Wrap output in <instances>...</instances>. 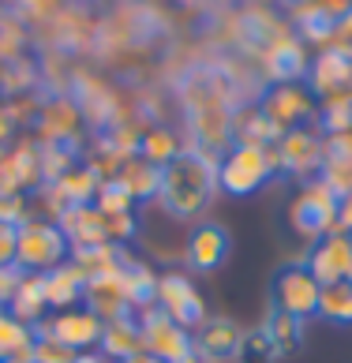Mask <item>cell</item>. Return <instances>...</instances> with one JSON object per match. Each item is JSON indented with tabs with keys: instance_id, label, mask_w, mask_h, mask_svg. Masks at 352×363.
<instances>
[{
	"instance_id": "obj_45",
	"label": "cell",
	"mask_w": 352,
	"mask_h": 363,
	"mask_svg": "<svg viewBox=\"0 0 352 363\" xmlns=\"http://www.w3.org/2000/svg\"><path fill=\"white\" fill-rule=\"evenodd\" d=\"M79 363H105V356H94V352H83V356H79Z\"/></svg>"
},
{
	"instance_id": "obj_4",
	"label": "cell",
	"mask_w": 352,
	"mask_h": 363,
	"mask_svg": "<svg viewBox=\"0 0 352 363\" xmlns=\"http://www.w3.org/2000/svg\"><path fill=\"white\" fill-rule=\"evenodd\" d=\"M319 292H322V285L304 262H285L274 274V281H270V303H274V311H285L300 322L319 318Z\"/></svg>"
},
{
	"instance_id": "obj_44",
	"label": "cell",
	"mask_w": 352,
	"mask_h": 363,
	"mask_svg": "<svg viewBox=\"0 0 352 363\" xmlns=\"http://www.w3.org/2000/svg\"><path fill=\"white\" fill-rule=\"evenodd\" d=\"M124 363H158V359H154L150 352H135V356H131V359H124Z\"/></svg>"
},
{
	"instance_id": "obj_1",
	"label": "cell",
	"mask_w": 352,
	"mask_h": 363,
	"mask_svg": "<svg viewBox=\"0 0 352 363\" xmlns=\"http://www.w3.org/2000/svg\"><path fill=\"white\" fill-rule=\"evenodd\" d=\"M218 161L195 150V146H184L165 169H161V191H158V206L176 221H192L202 210L214 203L218 195Z\"/></svg>"
},
{
	"instance_id": "obj_9",
	"label": "cell",
	"mask_w": 352,
	"mask_h": 363,
	"mask_svg": "<svg viewBox=\"0 0 352 363\" xmlns=\"http://www.w3.org/2000/svg\"><path fill=\"white\" fill-rule=\"evenodd\" d=\"M285 34H292V30L266 8H243L229 19V42L240 52H248V57H263V52Z\"/></svg>"
},
{
	"instance_id": "obj_39",
	"label": "cell",
	"mask_w": 352,
	"mask_h": 363,
	"mask_svg": "<svg viewBox=\"0 0 352 363\" xmlns=\"http://www.w3.org/2000/svg\"><path fill=\"white\" fill-rule=\"evenodd\" d=\"M0 221H8V225L26 221V195L23 191H4L0 187Z\"/></svg>"
},
{
	"instance_id": "obj_32",
	"label": "cell",
	"mask_w": 352,
	"mask_h": 363,
	"mask_svg": "<svg viewBox=\"0 0 352 363\" xmlns=\"http://www.w3.org/2000/svg\"><path fill=\"white\" fill-rule=\"evenodd\" d=\"M180 150H184V146H180V139H176V131L154 124V128H146V135H143L139 154H135V157H143V161H150V165L165 169L169 161H172L176 154H180Z\"/></svg>"
},
{
	"instance_id": "obj_3",
	"label": "cell",
	"mask_w": 352,
	"mask_h": 363,
	"mask_svg": "<svg viewBox=\"0 0 352 363\" xmlns=\"http://www.w3.org/2000/svg\"><path fill=\"white\" fill-rule=\"evenodd\" d=\"M72 259V244L53 221H23L19 244H16V266L23 274H49Z\"/></svg>"
},
{
	"instance_id": "obj_12",
	"label": "cell",
	"mask_w": 352,
	"mask_h": 363,
	"mask_svg": "<svg viewBox=\"0 0 352 363\" xmlns=\"http://www.w3.org/2000/svg\"><path fill=\"white\" fill-rule=\"evenodd\" d=\"M158 307L192 333L207 322V303H202L199 289L184 274H161L158 277Z\"/></svg>"
},
{
	"instance_id": "obj_5",
	"label": "cell",
	"mask_w": 352,
	"mask_h": 363,
	"mask_svg": "<svg viewBox=\"0 0 352 363\" xmlns=\"http://www.w3.org/2000/svg\"><path fill=\"white\" fill-rule=\"evenodd\" d=\"M289 221H292L296 233L311 236V240H322V236L337 233V195L330 191V184L326 180H307L289 206Z\"/></svg>"
},
{
	"instance_id": "obj_15",
	"label": "cell",
	"mask_w": 352,
	"mask_h": 363,
	"mask_svg": "<svg viewBox=\"0 0 352 363\" xmlns=\"http://www.w3.org/2000/svg\"><path fill=\"white\" fill-rule=\"evenodd\" d=\"M304 266L315 274L319 285H334V281H348L352 277V236L345 233H330L311 244Z\"/></svg>"
},
{
	"instance_id": "obj_47",
	"label": "cell",
	"mask_w": 352,
	"mask_h": 363,
	"mask_svg": "<svg viewBox=\"0 0 352 363\" xmlns=\"http://www.w3.org/2000/svg\"><path fill=\"white\" fill-rule=\"evenodd\" d=\"M0 363H26V359H0Z\"/></svg>"
},
{
	"instance_id": "obj_35",
	"label": "cell",
	"mask_w": 352,
	"mask_h": 363,
	"mask_svg": "<svg viewBox=\"0 0 352 363\" xmlns=\"http://www.w3.org/2000/svg\"><path fill=\"white\" fill-rule=\"evenodd\" d=\"M277 348L270 345L266 337V330H251V333H243V341H240V352H236V363H277Z\"/></svg>"
},
{
	"instance_id": "obj_14",
	"label": "cell",
	"mask_w": 352,
	"mask_h": 363,
	"mask_svg": "<svg viewBox=\"0 0 352 363\" xmlns=\"http://www.w3.org/2000/svg\"><path fill=\"white\" fill-rule=\"evenodd\" d=\"M34 330H38V333H49V337H57L60 345L75 348V352H90V348L101 341L105 322H101L98 315H90L87 307H72V311H57L53 318L38 322Z\"/></svg>"
},
{
	"instance_id": "obj_6",
	"label": "cell",
	"mask_w": 352,
	"mask_h": 363,
	"mask_svg": "<svg viewBox=\"0 0 352 363\" xmlns=\"http://www.w3.org/2000/svg\"><path fill=\"white\" fill-rule=\"evenodd\" d=\"M274 169L277 177H296V180H319L322 172V131L319 128H296L285 131L274 146Z\"/></svg>"
},
{
	"instance_id": "obj_13",
	"label": "cell",
	"mask_w": 352,
	"mask_h": 363,
	"mask_svg": "<svg viewBox=\"0 0 352 363\" xmlns=\"http://www.w3.org/2000/svg\"><path fill=\"white\" fill-rule=\"evenodd\" d=\"M307 68H311L307 49H304V42H300L296 34L277 38V42L259 57V72H263V79H266L270 86L304 83V79H307Z\"/></svg>"
},
{
	"instance_id": "obj_41",
	"label": "cell",
	"mask_w": 352,
	"mask_h": 363,
	"mask_svg": "<svg viewBox=\"0 0 352 363\" xmlns=\"http://www.w3.org/2000/svg\"><path fill=\"white\" fill-rule=\"evenodd\" d=\"M19 277H23V270H19V266H4V270H0V311H8V303H11V292H16Z\"/></svg>"
},
{
	"instance_id": "obj_19",
	"label": "cell",
	"mask_w": 352,
	"mask_h": 363,
	"mask_svg": "<svg viewBox=\"0 0 352 363\" xmlns=\"http://www.w3.org/2000/svg\"><path fill=\"white\" fill-rule=\"evenodd\" d=\"M192 341H195V352L202 356V363H229V359H236L240 352V341H243V330L236 326L233 318H207L202 326L192 333Z\"/></svg>"
},
{
	"instance_id": "obj_2",
	"label": "cell",
	"mask_w": 352,
	"mask_h": 363,
	"mask_svg": "<svg viewBox=\"0 0 352 363\" xmlns=\"http://www.w3.org/2000/svg\"><path fill=\"white\" fill-rule=\"evenodd\" d=\"M277 177V169H274V146H240L233 143L229 150L221 154L218 161V187L229 195H255L263 184H270Z\"/></svg>"
},
{
	"instance_id": "obj_46",
	"label": "cell",
	"mask_w": 352,
	"mask_h": 363,
	"mask_svg": "<svg viewBox=\"0 0 352 363\" xmlns=\"http://www.w3.org/2000/svg\"><path fill=\"white\" fill-rule=\"evenodd\" d=\"M180 363H202V356H199V352H192V356H184Z\"/></svg>"
},
{
	"instance_id": "obj_27",
	"label": "cell",
	"mask_w": 352,
	"mask_h": 363,
	"mask_svg": "<svg viewBox=\"0 0 352 363\" xmlns=\"http://www.w3.org/2000/svg\"><path fill=\"white\" fill-rule=\"evenodd\" d=\"M120 180L131 187L135 203H158V191H161V169L150 165L143 157H128L124 169H120Z\"/></svg>"
},
{
	"instance_id": "obj_23",
	"label": "cell",
	"mask_w": 352,
	"mask_h": 363,
	"mask_svg": "<svg viewBox=\"0 0 352 363\" xmlns=\"http://www.w3.org/2000/svg\"><path fill=\"white\" fill-rule=\"evenodd\" d=\"M42 281H45V303H49V311H72L75 303H83L87 277L72 266V259H67L64 266H57V270L42 274Z\"/></svg>"
},
{
	"instance_id": "obj_38",
	"label": "cell",
	"mask_w": 352,
	"mask_h": 363,
	"mask_svg": "<svg viewBox=\"0 0 352 363\" xmlns=\"http://www.w3.org/2000/svg\"><path fill=\"white\" fill-rule=\"evenodd\" d=\"M105 233H109V244L124 247L139 236V221H135V213H113V218H105Z\"/></svg>"
},
{
	"instance_id": "obj_17",
	"label": "cell",
	"mask_w": 352,
	"mask_h": 363,
	"mask_svg": "<svg viewBox=\"0 0 352 363\" xmlns=\"http://www.w3.org/2000/svg\"><path fill=\"white\" fill-rule=\"evenodd\" d=\"M79 128H83V113L79 105L67 98V90L60 94H45L42 105L34 113V131L42 139H79Z\"/></svg>"
},
{
	"instance_id": "obj_34",
	"label": "cell",
	"mask_w": 352,
	"mask_h": 363,
	"mask_svg": "<svg viewBox=\"0 0 352 363\" xmlns=\"http://www.w3.org/2000/svg\"><path fill=\"white\" fill-rule=\"evenodd\" d=\"M94 206H98L105 218H113V213H135V195H131V187L124 180L113 177V180H101Z\"/></svg>"
},
{
	"instance_id": "obj_33",
	"label": "cell",
	"mask_w": 352,
	"mask_h": 363,
	"mask_svg": "<svg viewBox=\"0 0 352 363\" xmlns=\"http://www.w3.org/2000/svg\"><path fill=\"white\" fill-rule=\"evenodd\" d=\"M319 318L337 322V326H348L352 322V281L322 285V292H319Z\"/></svg>"
},
{
	"instance_id": "obj_36",
	"label": "cell",
	"mask_w": 352,
	"mask_h": 363,
	"mask_svg": "<svg viewBox=\"0 0 352 363\" xmlns=\"http://www.w3.org/2000/svg\"><path fill=\"white\" fill-rule=\"evenodd\" d=\"M79 356H83V352H75V348L60 345L57 337H49V333H38V330H34L31 363H79Z\"/></svg>"
},
{
	"instance_id": "obj_20",
	"label": "cell",
	"mask_w": 352,
	"mask_h": 363,
	"mask_svg": "<svg viewBox=\"0 0 352 363\" xmlns=\"http://www.w3.org/2000/svg\"><path fill=\"white\" fill-rule=\"evenodd\" d=\"M57 228L64 233V240L72 244V251H83V247H101L109 244V233H105V213L98 206H67L60 213Z\"/></svg>"
},
{
	"instance_id": "obj_7",
	"label": "cell",
	"mask_w": 352,
	"mask_h": 363,
	"mask_svg": "<svg viewBox=\"0 0 352 363\" xmlns=\"http://www.w3.org/2000/svg\"><path fill=\"white\" fill-rule=\"evenodd\" d=\"M139 330H143V352H150L158 363H180L184 356L195 352L192 330H184L161 307L139 311Z\"/></svg>"
},
{
	"instance_id": "obj_21",
	"label": "cell",
	"mask_w": 352,
	"mask_h": 363,
	"mask_svg": "<svg viewBox=\"0 0 352 363\" xmlns=\"http://www.w3.org/2000/svg\"><path fill=\"white\" fill-rule=\"evenodd\" d=\"M38 157H42V180L57 184L64 172L83 165L87 143H83V135L79 139H38Z\"/></svg>"
},
{
	"instance_id": "obj_42",
	"label": "cell",
	"mask_w": 352,
	"mask_h": 363,
	"mask_svg": "<svg viewBox=\"0 0 352 363\" xmlns=\"http://www.w3.org/2000/svg\"><path fill=\"white\" fill-rule=\"evenodd\" d=\"M337 233L352 236V191L337 199Z\"/></svg>"
},
{
	"instance_id": "obj_11",
	"label": "cell",
	"mask_w": 352,
	"mask_h": 363,
	"mask_svg": "<svg viewBox=\"0 0 352 363\" xmlns=\"http://www.w3.org/2000/svg\"><path fill=\"white\" fill-rule=\"evenodd\" d=\"M67 98L79 105V113H83V124L94 131V135H101V131H109L113 124L124 113L116 109V94L98 83L94 75H72L67 79Z\"/></svg>"
},
{
	"instance_id": "obj_43",
	"label": "cell",
	"mask_w": 352,
	"mask_h": 363,
	"mask_svg": "<svg viewBox=\"0 0 352 363\" xmlns=\"http://www.w3.org/2000/svg\"><path fill=\"white\" fill-rule=\"evenodd\" d=\"M176 4H184V8H195V11H210L214 0H176Z\"/></svg>"
},
{
	"instance_id": "obj_28",
	"label": "cell",
	"mask_w": 352,
	"mask_h": 363,
	"mask_svg": "<svg viewBox=\"0 0 352 363\" xmlns=\"http://www.w3.org/2000/svg\"><path fill=\"white\" fill-rule=\"evenodd\" d=\"M263 330H266L270 345L277 348V356L300 352V345H304V322H300V318H292V315L274 311V307H270V315H266V322H263Z\"/></svg>"
},
{
	"instance_id": "obj_24",
	"label": "cell",
	"mask_w": 352,
	"mask_h": 363,
	"mask_svg": "<svg viewBox=\"0 0 352 363\" xmlns=\"http://www.w3.org/2000/svg\"><path fill=\"white\" fill-rule=\"evenodd\" d=\"M98 345H101V356H105V359H116V363H124V359H131L135 352H143L139 315H124V318L105 322Z\"/></svg>"
},
{
	"instance_id": "obj_22",
	"label": "cell",
	"mask_w": 352,
	"mask_h": 363,
	"mask_svg": "<svg viewBox=\"0 0 352 363\" xmlns=\"http://www.w3.org/2000/svg\"><path fill=\"white\" fill-rule=\"evenodd\" d=\"M292 26H296V38L300 42H311V45H334L337 42V30H341V16H334L319 4V0H311L307 8L292 11Z\"/></svg>"
},
{
	"instance_id": "obj_16",
	"label": "cell",
	"mask_w": 352,
	"mask_h": 363,
	"mask_svg": "<svg viewBox=\"0 0 352 363\" xmlns=\"http://www.w3.org/2000/svg\"><path fill=\"white\" fill-rule=\"evenodd\" d=\"M229 247H233V240H229L225 225H218V221H199L192 233H187L184 259H187V266H192L195 274H214V270H221V266H225Z\"/></svg>"
},
{
	"instance_id": "obj_10",
	"label": "cell",
	"mask_w": 352,
	"mask_h": 363,
	"mask_svg": "<svg viewBox=\"0 0 352 363\" xmlns=\"http://www.w3.org/2000/svg\"><path fill=\"white\" fill-rule=\"evenodd\" d=\"M304 86L311 90L315 101H326V98H334V94H341V90H352V45L334 42V45L322 49L319 57L311 60Z\"/></svg>"
},
{
	"instance_id": "obj_30",
	"label": "cell",
	"mask_w": 352,
	"mask_h": 363,
	"mask_svg": "<svg viewBox=\"0 0 352 363\" xmlns=\"http://www.w3.org/2000/svg\"><path fill=\"white\" fill-rule=\"evenodd\" d=\"M57 187H60V195L67 199V206H90L94 199H98L101 180H98V172H94L90 165H75L72 172H64V177L57 180Z\"/></svg>"
},
{
	"instance_id": "obj_31",
	"label": "cell",
	"mask_w": 352,
	"mask_h": 363,
	"mask_svg": "<svg viewBox=\"0 0 352 363\" xmlns=\"http://www.w3.org/2000/svg\"><path fill=\"white\" fill-rule=\"evenodd\" d=\"M315 128L322 135H345V131H352V90H341V94H334V98L319 101Z\"/></svg>"
},
{
	"instance_id": "obj_8",
	"label": "cell",
	"mask_w": 352,
	"mask_h": 363,
	"mask_svg": "<svg viewBox=\"0 0 352 363\" xmlns=\"http://www.w3.org/2000/svg\"><path fill=\"white\" fill-rule=\"evenodd\" d=\"M259 109L274 120L281 131L315 128V120H319V101L311 98V90H307L304 83H289V86H270V90H263Z\"/></svg>"
},
{
	"instance_id": "obj_40",
	"label": "cell",
	"mask_w": 352,
	"mask_h": 363,
	"mask_svg": "<svg viewBox=\"0 0 352 363\" xmlns=\"http://www.w3.org/2000/svg\"><path fill=\"white\" fill-rule=\"evenodd\" d=\"M16 244H19V225L0 221V270L16 266Z\"/></svg>"
},
{
	"instance_id": "obj_26",
	"label": "cell",
	"mask_w": 352,
	"mask_h": 363,
	"mask_svg": "<svg viewBox=\"0 0 352 363\" xmlns=\"http://www.w3.org/2000/svg\"><path fill=\"white\" fill-rule=\"evenodd\" d=\"M45 281L42 274H23L16 292H11V303H8V315L26 322V326H38V322H45Z\"/></svg>"
},
{
	"instance_id": "obj_37",
	"label": "cell",
	"mask_w": 352,
	"mask_h": 363,
	"mask_svg": "<svg viewBox=\"0 0 352 363\" xmlns=\"http://www.w3.org/2000/svg\"><path fill=\"white\" fill-rule=\"evenodd\" d=\"M352 165V131L345 135H322V169Z\"/></svg>"
},
{
	"instance_id": "obj_18",
	"label": "cell",
	"mask_w": 352,
	"mask_h": 363,
	"mask_svg": "<svg viewBox=\"0 0 352 363\" xmlns=\"http://www.w3.org/2000/svg\"><path fill=\"white\" fill-rule=\"evenodd\" d=\"M83 307H87L90 315H98L101 322L135 315V307H131V300H128V289H124V277H120V270H116V274L90 277L87 289H83Z\"/></svg>"
},
{
	"instance_id": "obj_29",
	"label": "cell",
	"mask_w": 352,
	"mask_h": 363,
	"mask_svg": "<svg viewBox=\"0 0 352 363\" xmlns=\"http://www.w3.org/2000/svg\"><path fill=\"white\" fill-rule=\"evenodd\" d=\"M34 352V326L11 318L8 311H0V359H26L31 363Z\"/></svg>"
},
{
	"instance_id": "obj_25",
	"label": "cell",
	"mask_w": 352,
	"mask_h": 363,
	"mask_svg": "<svg viewBox=\"0 0 352 363\" xmlns=\"http://www.w3.org/2000/svg\"><path fill=\"white\" fill-rule=\"evenodd\" d=\"M285 135L274 120H270L259 105H248V109H236L233 116V143L240 146H277V139Z\"/></svg>"
}]
</instances>
